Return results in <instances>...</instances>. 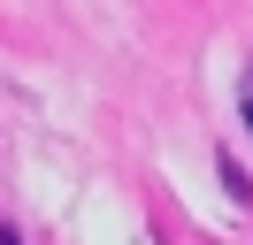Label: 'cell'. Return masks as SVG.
Segmentation results:
<instances>
[{"label": "cell", "instance_id": "6da1fadb", "mask_svg": "<svg viewBox=\"0 0 253 245\" xmlns=\"http://www.w3.org/2000/svg\"><path fill=\"white\" fill-rule=\"evenodd\" d=\"M0 245H8V238H0Z\"/></svg>", "mask_w": 253, "mask_h": 245}]
</instances>
